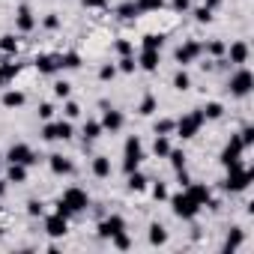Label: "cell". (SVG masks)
<instances>
[{
	"label": "cell",
	"mask_w": 254,
	"mask_h": 254,
	"mask_svg": "<svg viewBox=\"0 0 254 254\" xmlns=\"http://www.w3.org/2000/svg\"><path fill=\"white\" fill-rule=\"evenodd\" d=\"M141 162H144V144H141V138L138 135L126 138V144H123V171L132 174V171L141 168Z\"/></svg>",
	"instance_id": "1"
},
{
	"label": "cell",
	"mask_w": 254,
	"mask_h": 254,
	"mask_svg": "<svg viewBox=\"0 0 254 254\" xmlns=\"http://www.w3.org/2000/svg\"><path fill=\"white\" fill-rule=\"evenodd\" d=\"M227 90H230V96H236V99L248 96V93L254 90V75H251V69L239 66V69L230 75V81H227Z\"/></svg>",
	"instance_id": "2"
},
{
	"label": "cell",
	"mask_w": 254,
	"mask_h": 254,
	"mask_svg": "<svg viewBox=\"0 0 254 254\" xmlns=\"http://www.w3.org/2000/svg\"><path fill=\"white\" fill-rule=\"evenodd\" d=\"M206 120H203V114H200V108L197 111H191V114H186V117H180L177 120V135L183 138V141H189V138H194L197 132H200V126H203Z\"/></svg>",
	"instance_id": "3"
},
{
	"label": "cell",
	"mask_w": 254,
	"mask_h": 254,
	"mask_svg": "<svg viewBox=\"0 0 254 254\" xmlns=\"http://www.w3.org/2000/svg\"><path fill=\"white\" fill-rule=\"evenodd\" d=\"M251 180H254V174H251L248 168H242V165H233V168H227L224 191H245V189L251 186Z\"/></svg>",
	"instance_id": "4"
},
{
	"label": "cell",
	"mask_w": 254,
	"mask_h": 254,
	"mask_svg": "<svg viewBox=\"0 0 254 254\" xmlns=\"http://www.w3.org/2000/svg\"><path fill=\"white\" fill-rule=\"evenodd\" d=\"M42 138L45 141H69L72 138V120H45Z\"/></svg>",
	"instance_id": "5"
},
{
	"label": "cell",
	"mask_w": 254,
	"mask_h": 254,
	"mask_svg": "<svg viewBox=\"0 0 254 254\" xmlns=\"http://www.w3.org/2000/svg\"><path fill=\"white\" fill-rule=\"evenodd\" d=\"M168 200H171V209H174L177 218H186V221H189V218H194V215L200 212V206H197L186 191H180V194H174V197H168Z\"/></svg>",
	"instance_id": "6"
},
{
	"label": "cell",
	"mask_w": 254,
	"mask_h": 254,
	"mask_svg": "<svg viewBox=\"0 0 254 254\" xmlns=\"http://www.w3.org/2000/svg\"><path fill=\"white\" fill-rule=\"evenodd\" d=\"M242 153H245V147H242V141H239V135H230V141H227V147L221 150V156H218V162H221L224 168H233V165H242Z\"/></svg>",
	"instance_id": "7"
},
{
	"label": "cell",
	"mask_w": 254,
	"mask_h": 254,
	"mask_svg": "<svg viewBox=\"0 0 254 254\" xmlns=\"http://www.w3.org/2000/svg\"><path fill=\"white\" fill-rule=\"evenodd\" d=\"M72 212H84V209H90V194L84 191V189H78V186H69L66 191H63V197H60Z\"/></svg>",
	"instance_id": "8"
},
{
	"label": "cell",
	"mask_w": 254,
	"mask_h": 254,
	"mask_svg": "<svg viewBox=\"0 0 254 254\" xmlns=\"http://www.w3.org/2000/svg\"><path fill=\"white\" fill-rule=\"evenodd\" d=\"M200 54H203V45H200L197 39H186V42L177 48V54H174V57H177V63L186 69V66H191V63H194Z\"/></svg>",
	"instance_id": "9"
},
{
	"label": "cell",
	"mask_w": 254,
	"mask_h": 254,
	"mask_svg": "<svg viewBox=\"0 0 254 254\" xmlns=\"http://www.w3.org/2000/svg\"><path fill=\"white\" fill-rule=\"evenodd\" d=\"M6 159H9V162H15V165H27V168L39 162V156H36L27 144H12V147H9V153H6Z\"/></svg>",
	"instance_id": "10"
},
{
	"label": "cell",
	"mask_w": 254,
	"mask_h": 254,
	"mask_svg": "<svg viewBox=\"0 0 254 254\" xmlns=\"http://www.w3.org/2000/svg\"><path fill=\"white\" fill-rule=\"evenodd\" d=\"M183 191H186V194H189V197H191L197 206H206V203H209V206H215V203H212V194H209V186H206V183H189Z\"/></svg>",
	"instance_id": "11"
},
{
	"label": "cell",
	"mask_w": 254,
	"mask_h": 254,
	"mask_svg": "<svg viewBox=\"0 0 254 254\" xmlns=\"http://www.w3.org/2000/svg\"><path fill=\"white\" fill-rule=\"evenodd\" d=\"M45 233L54 236V239L66 236V233H69V218H63V215H57V212L45 215Z\"/></svg>",
	"instance_id": "12"
},
{
	"label": "cell",
	"mask_w": 254,
	"mask_h": 254,
	"mask_svg": "<svg viewBox=\"0 0 254 254\" xmlns=\"http://www.w3.org/2000/svg\"><path fill=\"white\" fill-rule=\"evenodd\" d=\"M224 54H227V60H230L233 66H245V63H248V57H251V48H248V42H242V39H239V42H233Z\"/></svg>",
	"instance_id": "13"
},
{
	"label": "cell",
	"mask_w": 254,
	"mask_h": 254,
	"mask_svg": "<svg viewBox=\"0 0 254 254\" xmlns=\"http://www.w3.org/2000/svg\"><path fill=\"white\" fill-rule=\"evenodd\" d=\"M120 230H126V218H123V215H108L105 221H99V236H102V239H111V236L120 233Z\"/></svg>",
	"instance_id": "14"
},
{
	"label": "cell",
	"mask_w": 254,
	"mask_h": 254,
	"mask_svg": "<svg viewBox=\"0 0 254 254\" xmlns=\"http://www.w3.org/2000/svg\"><path fill=\"white\" fill-rule=\"evenodd\" d=\"M102 129L105 132H120L123 129V123H126V117L120 114V111H114V108H105V114H102Z\"/></svg>",
	"instance_id": "15"
},
{
	"label": "cell",
	"mask_w": 254,
	"mask_h": 254,
	"mask_svg": "<svg viewBox=\"0 0 254 254\" xmlns=\"http://www.w3.org/2000/svg\"><path fill=\"white\" fill-rule=\"evenodd\" d=\"M15 27H18L21 33H30V30L36 27V18H33V12H30L27 3H21V6L15 9Z\"/></svg>",
	"instance_id": "16"
},
{
	"label": "cell",
	"mask_w": 254,
	"mask_h": 254,
	"mask_svg": "<svg viewBox=\"0 0 254 254\" xmlns=\"http://www.w3.org/2000/svg\"><path fill=\"white\" fill-rule=\"evenodd\" d=\"M33 63H36V69H39L42 75H54V72H60V54H39Z\"/></svg>",
	"instance_id": "17"
},
{
	"label": "cell",
	"mask_w": 254,
	"mask_h": 254,
	"mask_svg": "<svg viewBox=\"0 0 254 254\" xmlns=\"http://www.w3.org/2000/svg\"><path fill=\"white\" fill-rule=\"evenodd\" d=\"M48 168H51V174H57V177H66V174L75 171L72 162H69L66 156H60V153H51V156H48Z\"/></svg>",
	"instance_id": "18"
},
{
	"label": "cell",
	"mask_w": 254,
	"mask_h": 254,
	"mask_svg": "<svg viewBox=\"0 0 254 254\" xmlns=\"http://www.w3.org/2000/svg\"><path fill=\"white\" fill-rule=\"evenodd\" d=\"M138 66H141L144 72H156V69H159V51H153V48H141Z\"/></svg>",
	"instance_id": "19"
},
{
	"label": "cell",
	"mask_w": 254,
	"mask_h": 254,
	"mask_svg": "<svg viewBox=\"0 0 254 254\" xmlns=\"http://www.w3.org/2000/svg\"><path fill=\"white\" fill-rule=\"evenodd\" d=\"M6 183H15V186L27 183V165H15V162H9V171H6Z\"/></svg>",
	"instance_id": "20"
},
{
	"label": "cell",
	"mask_w": 254,
	"mask_h": 254,
	"mask_svg": "<svg viewBox=\"0 0 254 254\" xmlns=\"http://www.w3.org/2000/svg\"><path fill=\"white\" fill-rule=\"evenodd\" d=\"M0 102H3V108H21V105L27 102V96H24L21 90H6Z\"/></svg>",
	"instance_id": "21"
},
{
	"label": "cell",
	"mask_w": 254,
	"mask_h": 254,
	"mask_svg": "<svg viewBox=\"0 0 254 254\" xmlns=\"http://www.w3.org/2000/svg\"><path fill=\"white\" fill-rule=\"evenodd\" d=\"M93 174H96L99 180L111 177V159H108V156H96V159H93Z\"/></svg>",
	"instance_id": "22"
},
{
	"label": "cell",
	"mask_w": 254,
	"mask_h": 254,
	"mask_svg": "<svg viewBox=\"0 0 254 254\" xmlns=\"http://www.w3.org/2000/svg\"><path fill=\"white\" fill-rule=\"evenodd\" d=\"M165 242H168V230H165V224L153 221V224H150V245H165Z\"/></svg>",
	"instance_id": "23"
},
{
	"label": "cell",
	"mask_w": 254,
	"mask_h": 254,
	"mask_svg": "<svg viewBox=\"0 0 254 254\" xmlns=\"http://www.w3.org/2000/svg\"><path fill=\"white\" fill-rule=\"evenodd\" d=\"M242 242H245V233H242V227H230V233H227V242H224V251H236Z\"/></svg>",
	"instance_id": "24"
},
{
	"label": "cell",
	"mask_w": 254,
	"mask_h": 254,
	"mask_svg": "<svg viewBox=\"0 0 254 254\" xmlns=\"http://www.w3.org/2000/svg\"><path fill=\"white\" fill-rule=\"evenodd\" d=\"M102 123L99 120H87L84 123V141H96V138H102Z\"/></svg>",
	"instance_id": "25"
},
{
	"label": "cell",
	"mask_w": 254,
	"mask_h": 254,
	"mask_svg": "<svg viewBox=\"0 0 254 254\" xmlns=\"http://www.w3.org/2000/svg\"><path fill=\"white\" fill-rule=\"evenodd\" d=\"M200 114H203V120H221L224 105H221V102H206V105L200 108Z\"/></svg>",
	"instance_id": "26"
},
{
	"label": "cell",
	"mask_w": 254,
	"mask_h": 254,
	"mask_svg": "<svg viewBox=\"0 0 254 254\" xmlns=\"http://www.w3.org/2000/svg\"><path fill=\"white\" fill-rule=\"evenodd\" d=\"M117 15H120L123 21H132V18H135V15H141V12H138V6H135V0H126V3H120V6H117Z\"/></svg>",
	"instance_id": "27"
},
{
	"label": "cell",
	"mask_w": 254,
	"mask_h": 254,
	"mask_svg": "<svg viewBox=\"0 0 254 254\" xmlns=\"http://www.w3.org/2000/svg\"><path fill=\"white\" fill-rule=\"evenodd\" d=\"M156 108H159L156 96H153V93H147V96L141 99V105H138V114H141V117H150V114H156Z\"/></svg>",
	"instance_id": "28"
},
{
	"label": "cell",
	"mask_w": 254,
	"mask_h": 254,
	"mask_svg": "<svg viewBox=\"0 0 254 254\" xmlns=\"http://www.w3.org/2000/svg\"><path fill=\"white\" fill-rule=\"evenodd\" d=\"M153 153H156L159 159H168V153H171V141H168V135H156V141H153Z\"/></svg>",
	"instance_id": "29"
},
{
	"label": "cell",
	"mask_w": 254,
	"mask_h": 254,
	"mask_svg": "<svg viewBox=\"0 0 254 254\" xmlns=\"http://www.w3.org/2000/svg\"><path fill=\"white\" fill-rule=\"evenodd\" d=\"M126 186H129V191H144V189H147V177H144L141 171H132Z\"/></svg>",
	"instance_id": "30"
},
{
	"label": "cell",
	"mask_w": 254,
	"mask_h": 254,
	"mask_svg": "<svg viewBox=\"0 0 254 254\" xmlns=\"http://www.w3.org/2000/svg\"><path fill=\"white\" fill-rule=\"evenodd\" d=\"M162 45H165V36H162V33H147V36L141 39V48H153V51H162Z\"/></svg>",
	"instance_id": "31"
},
{
	"label": "cell",
	"mask_w": 254,
	"mask_h": 254,
	"mask_svg": "<svg viewBox=\"0 0 254 254\" xmlns=\"http://www.w3.org/2000/svg\"><path fill=\"white\" fill-rule=\"evenodd\" d=\"M111 242H114V248H120V251H129V248H132V236L126 233V230L114 233V236H111Z\"/></svg>",
	"instance_id": "32"
},
{
	"label": "cell",
	"mask_w": 254,
	"mask_h": 254,
	"mask_svg": "<svg viewBox=\"0 0 254 254\" xmlns=\"http://www.w3.org/2000/svg\"><path fill=\"white\" fill-rule=\"evenodd\" d=\"M191 87V75L186 72V69H180L177 75H174V90H180V93H186Z\"/></svg>",
	"instance_id": "33"
},
{
	"label": "cell",
	"mask_w": 254,
	"mask_h": 254,
	"mask_svg": "<svg viewBox=\"0 0 254 254\" xmlns=\"http://www.w3.org/2000/svg\"><path fill=\"white\" fill-rule=\"evenodd\" d=\"M0 51H3V54H18V39H15L12 33L0 36Z\"/></svg>",
	"instance_id": "34"
},
{
	"label": "cell",
	"mask_w": 254,
	"mask_h": 254,
	"mask_svg": "<svg viewBox=\"0 0 254 254\" xmlns=\"http://www.w3.org/2000/svg\"><path fill=\"white\" fill-rule=\"evenodd\" d=\"M135 6L138 12H159L165 6V0H135Z\"/></svg>",
	"instance_id": "35"
},
{
	"label": "cell",
	"mask_w": 254,
	"mask_h": 254,
	"mask_svg": "<svg viewBox=\"0 0 254 254\" xmlns=\"http://www.w3.org/2000/svg\"><path fill=\"white\" fill-rule=\"evenodd\" d=\"M78 66H81V57H78L75 51L60 54V69H78Z\"/></svg>",
	"instance_id": "36"
},
{
	"label": "cell",
	"mask_w": 254,
	"mask_h": 254,
	"mask_svg": "<svg viewBox=\"0 0 254 254\" xmlns=\"http://www.w3.org/2000/svg\"><path fill=\"white\" fill-rule=\"evenodd\" d=\"M135 69H138V60H135V54H129V57H120V66H117V72L132 75Z\"/></svg>",
	"instance_id": "37"
},
{
	"label": "cell",
	"mask_w": 254,
	"mask_h": 254,
	"mask_svg": "<svg viewBox=\"0 0 254 254\" xmlns=\"http://www.w3.org/2000/svg\"><path fill=\"white\" fill-rule=\"evenodd\" d=\"M168 159H171V165H174V171H183V168H186V153H183V150H174V147H171V153H168Z\"/></svg>",
	"instance_id": "38"
},
{
	"label": "cell",
	"mask_w": 254,
	"mask_h": 254,
	"mask_svg": "<svg viewBox=\"0 0 254 254\" xmlns=\"http://www.w3.org/2000/svg\"><path fill=\"white\" fill-rule=\"evenodd\" d=\"M114 51H117L120 57H129V54H135V45H132L129 39H117V45H114Z\"/></svg>",
	"instance_id": "39"
},
{
	"label": "cell",
	"mask_w": 254,
	"mask_h": 254,
	"mask_svg": "<svg viewBox=\"0 0 254 254\" xmlns=\"http://www.w3.org/2000/svg\"><path fill=\"white\" fill-rule=\"evenodd\" d=\"M177 129V120H159L156 123V135H171Z\"/></svg>",
	"instance_id": "40"
},
{
	"label": "cell",
	"mask_w": 254,
	"mask_h": 254,
	"mask_svg": "<svg viewBox=\"0 0 254 254\" xmlns=\"http://www.w3.org/2000/svg\"><path fill=\"white\" fill-rule=\"evenodd\" d=\"M117 78V63H105L99 69V81H114Z\"/></svg>",
	"instance_id": "41"
},
{
	"label": "cell",
	"mask_w": 254,
	"mask_h": 254,
	"mask_svg": "<svg viewBox=\"0 0 254 254\" xmlns=\"http://www.w3.org/2000/svg\"><path fill=\"white\" fill-rule=\"evenodd\" d=\"M27 215H33V218H39V215H45V203L42 200H27Z\"/></svg>",
	"instance_id": "42"
},
{
	"label": "cell",
	"mask_w": 254,
	"mask_h": 254,
	"mask_svg": "<svg viewBox=\"0 0 254 254\" xmlns=\"http://www.w3.org/2000/svg\"><path fill=\"white\" fill-rule=\"evenodd\" d=\"M69 93H72V84L69 81H57L54 84V96L57 99H69Z\"/></svg>",
	"instance_id": "43"
},
{
	"label": "cell",
	"mask_w": 254,
	"mask_h": 254,
	"mask_svg": "<svg viewBox=\"0 0 254 254\" xmlns=\"http://www.w3.org/2000/svg\"><path fill=\"white\" fill-rule=\"evenodd\" d=\"M203 48H206L212 57H221V54L227 51V45H224V42H218V39H212V42H209V45H203Z\"/></svg>",
	"instance_id": "44"
},
{
	"label": "cell",
	"mask_w": 254,
	"mask_h": 254,
	"mask_svg": "<svg viewBox=\"0 0 254 254\" xmlns=\"http://www.w3.org/2000/svg\"><path fill=\"white\" fill-rule=\"evenodd\" d=\"M63 114H66V120H78V117H81V105H78V102H66Z\"/></svg>",
	"instance_id": "45"
},
{
	"label": "cell",
	"mask_w": 254,
	"mask_h": 254,
	"mask_svg": "<svg viewBox=\"0 0 254 254\" xmlns=\"http://www.w3.org/2000/svg\"><path fill=\"white\" fill-rule=\"evenodd\" d=\"M239 141H242V147H245V150L254 144V129H251V126H245V129L239 132Z\"/></svg>",
	"instance_id": "46"
},
{
	"label": "cell",
	"mask_w": 254,
	"mask_h": 254,
	"mask_svg": "<svg viewBox=\"0 0 254 254\" xmlns=\"http://www.w3.org/2000/svg\"><path fill=\"white\" fill-rule=\"evenodd\" d=\"M194 18H197L200 24H209V21H212V9H206V6H197V9H194Z\"/></svg>",
	"instance_id": "47"
},
{
	"label": "cell",
	"mask_w": 254,
	"mask_h": 254,
	"mask_svg": "<svg viewBox=\"0 0 254 254\" xmlns=\"http://www.w3.org/2000/svg\"><path fill=\"white\" fill-rule=\"evenodd\" d=\"M42 27H45V30H57V27H60V18L51 12V15H45V18H42Z\"/></svg>",
	"instance_id": "48"
},
{
	"label": "cell",
	"mask_w": 254,
	"mask_h": 254,
	"mask_svg": "<svg viewBox=\"0 0 254 254\" xmlns=\"http://www.w3.org/2000/svg\"><path fill=\"white\" fill-rule=\"evenodd\" d=\"M153 197H156V200H168V197H171L168 189H165V183H156V186H153Z\"/></svg>",
	"instance_id": "49"
},
{
	"label": "cell",
	"mask_w": 254,
	"mask_h": 254,
	"mask_svg": "<svg viewBox=\"0 0 254 254\" xmlns=\"http://www.w3.org/2000/svg\"><path fill=\"white\" fill-rule=\"evenodd\" d=\"M39 117H42V120H51V117H54V105H51V102H42V105H39Z\"/></svg>",
	"instance_id": "50"
},
{
	"label": "cell",
	"mask_w": 254,
	"mask_h": 254,
	"mask_svg": "<svg viewBox=\"0 0 254 254\" xmlns=\"http://www.w3.org/2000/svg\"><path fill=\"white\" fill-rule=\"evenodd\" d=\"M54 212H57V215H63V218H72V215H75V212H72V209H69V206H66L63 200H57V206H54Z\"/></svg>",
	"instance_id": "51"
},
{
	"label": "cell",
	"mask_w": 254,
	"mask_h": 254,
	"mask_svg": "<svg viewBox=\"0 0 254 254\" xmlns=\"http://www.w3.org/2000/svg\"><path fill=\"white\" fill-rule=\"evenodd\" d=\"M84 6H87V9H105L108 0H84Z\"/></svg>",
	"instance_id": "52"
},
{
	"label": "cell",
	"mask_w": 254,
	"mask_h": 254,
	"mask_svg": "<svg viewBox=\"0 0 254 254\" xmlns=\"http://www.w3.org/2000/svg\"><path fill=\"white\" fill-rule=\"evenodd\" d=\"M171 6H174L177 12H186V9L191 6V0H171Z\"/></svg>",
	"instance_id": "53"
},
{
	"label": "cell",
	"mask_w": 254,
	"mask_h": 254,
	"mask_svg": "<svg viewBox=\"0 0 254 254\" xmlns=\"http://www.w3.org/2000/svg\"><path fill=\"white\" fill-rule=\"evenodd\" d=\"M177 180H180V186H183V189L191 183V180H189V174H186V168H183V171H177Z\"/></svg>",
	"instance_id": "54"
},
{
	"label": "cell",
	"mask_w": 254,
	"mask_h": 254,
	"mask_svg": "<svg viewBox=\"0 0 254 254\" xmlns=\"http://www.w3.org/2000/svg\"><path fill=\"white\" fill-rule=\"evenodd\" d=\"M218 3H221V0H203V6H206V9H215Z\"/></svg>",
	"instance_id": "55"
},
{
	"label": "cell",
	"mask_w": 254,
	"mask_h": 254,
	"mask_svg": "<svg viewBox=\"0 0 254 254\" xmlns=\"http://www.w3.org/2000/svg\"><path fill=\"white\" fill-rule=\"evenodd\" d=\"M6 194V180H0V197Z\"/></svg>",
	"instance_id": "56"
}]
</instances>
